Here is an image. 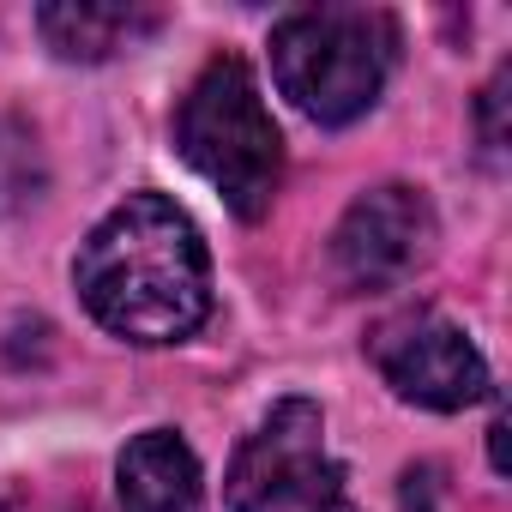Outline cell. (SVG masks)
<instances>
[{"label":"cell","mask_w":512,"mask_h":512,"mask_svg":"<svg viewBox=\"0 0 512 512\" xmlns=\"http://www.w3.org/2000/svg\"><path fill=\"white\" fill-rule=\"evenodd\" d=\"M79 302L127 344H181L211 320V253L199 223L163 193H127L73 260Z\"/></svg>","instance_id":"obj_1"},{"label":"cell","mask_w":512,"mask_h":512,"mask_svg":"<svg viewBox=\"0 0 512 512\" xmlns=\"http://www.w3.org/2000/svg\"><path fill=\"white\" fill-rule=\"evenodd\" d=\"M181 157L223 193L241 223H260L284 187V133L241 55H211L175 109Z\"/></svg>","instance_id":"obj_2"},{"label":"cell","mask_w":512,"mask_h":512,"mask_svg":"<svg viewBox=\"0 0 512 512\" xmlns=\"http://www.w3.org/2000/svg\"><path fill=\"white\" fill-rule=\"evenodd\" d=\"M398 25L380 7H302L272 25V79L320 127L362 121L392 73Z\"/></svg>","instance_id":"obj_3"},{"label":"cell","mask_w":512,"mask_h":512,"mask_svg":"<svg viewBox=\"0 0 512 512\" xmlns=\"http://www.w3.org/2000/svg\"><path fill=\"white\" fill-rule=\"evenodd\" d=\"M223 500L229 512H356L314 398H278L260 416L229 458Z\"/></svg>","instance_id":"obj_4"},{"label":"cell","mask_w":512,"mask_h":512,"mask_svg":"<svg viewBox=\"0 0 512 512\" xmlns=\"http://www.w3.org/2000/svg\"><path fill=\"white\" fill-rule=\"evenodd\" d=\"M434 205L422 187L386 181L350 199V211L332 229V278L350 296H380L398 290L404 278H416L434 253Z\"/></svg>","instance_id":"obj_5"},{"label":"cell","mask_w":512,"mask_h":512,"mask_svg":"<svg viewBox=\"0 0 512 512\" xmlns=\"http://www.w3.org/2000/svg\"><path fill=\"white\" fill-rule=\"evenodd\" d=\"M368 362L404 404L422 410H470L476 398H488L482 350L464 338V326H452L434 308H404L380 320L368 332Z\"/></svg>","instance_id":"obj_6"},{"label":"cell","mask_w":512,"mask_h":512,"mask_svg":"<svg viewBox=\"0 0 512 512\" xmlns=\"http://www.w3.org/2000/svg\"><path fill=\"white\" fill-rule=\"evenodd\" d=\"M121 512H193L199 506V458L175 428H145L127 440L115 464Z\"/></svg>","instance_id":"obj_7"},{"label":"cell","mask_w":512,"mask_h":512,"mask_svg":"<svg viewBox=\"0 0 512 512\" xmlns=\"http://www.w3.org/2000/svg\"><path fill=\"white\" fill-rule=\"evenodd\" d=\"M37 25L61 61H109L115 49L151 37L163 25V13L157 7H85L79 0V7H43Z\"/></svg>","instance_id":"obj_8"},{"label":"cell","mask_w":512,"mask_h":512,"mask_svg":"<svg viewBox=\"0 0 512 512\" xmlns=\"http://www.w3.org/2000/svg\"><path fill=\"white\" fill-rule=\"evenodd\" d=\"M0 512H91L85 494H61V488H37V482H19L0 494Z\"/></svg>","instance_id":"obj_9"},{"label":"cell","mask_w":512,"mask_h":512,"mask_svg":"<svg viewBox=\"0 0 512 512\" xmlns=\"http://www.w3.org/2000/svg\"><path fill=\"white\" fill-rule=\"evenodd\" d=\"M506 85H512V73H500V79L482 91V145H488V157H500V145H506V127H500V109H506Z\"/></svg>","instance_id":"obj_10"},{"label":"cell","mask_w":512,"mask_h":512,"mask_svg":"<svg viewBox=\"0 0 512 512\" xmlns=\"http://www.w3.org/2000/svg\"><path fill=\"white\" fill-rule=\"evenodd\" d=\"M434 482H440V470H434V464L404 470V512H434Z\"/></svg>","instance_id":"obj_11"}]
</instances>
